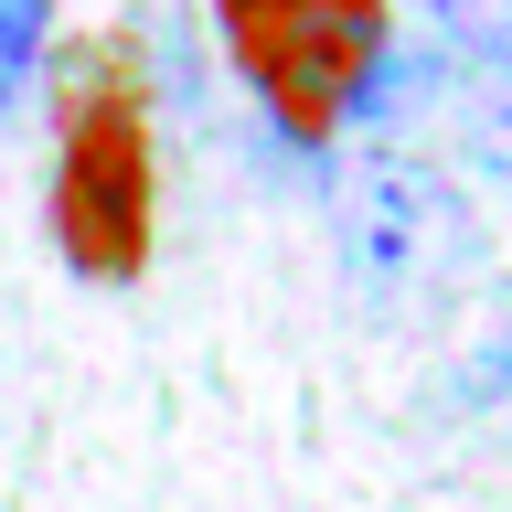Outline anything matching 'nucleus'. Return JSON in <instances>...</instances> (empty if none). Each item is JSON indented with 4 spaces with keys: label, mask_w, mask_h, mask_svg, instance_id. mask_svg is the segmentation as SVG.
<instances>
[{
    "label": "nucleus",
    "mask_w": 512,
    "mask_h": 512,
    "mask_svg": "<svg viewBox=\"0 0 512 512\" xmlns=\"http://www.w3.org/2000/svg\"><path fill=\"white\" fill-rule=\"evenodd\" d=\"M224 54L267 96L288 139H331V128L374 96L384 64V0H214Z\"/></svg>",
    "instance_id": "nucleus-2"
},
{
    "label": "nucleus",
    "mask_w": 512,
    "mask_h": 512,
    "mask_svg": "<svg viewBox=\"0 0 512 512\" xmlns=\"http://www.w3.org/2000/svg\"><path fill=\"white\" fill-rule=\"evenodd\" d=\"M43 11H54V0H0V107L22 96L32 54H43Z\"/></svg>",
    "instance_id": "nucleus-6"
},
{
    "label": "nucleus",
    "mask_w": 512,
    "mask_h": 512,
    "mask_svg": "<svg viewBox=\"0 0 512 512\" xmlns=\"http://www.w3.org/2000/svg\"><path fill=\"white\" fill-rule=\"evenodd\" d=\"M54 235L75 278H139V256H150V128L118 86L75 96V118H64Z\"/></svg>",
    "instance_id": "nucleus-3"
},
{
    "label": "nucleus",
    "mask_w": 512,
    "mask_h": 512,
    "mask_svg": "<svg viewBox=\"0 0 512 512\" xmlns=\"http://www.w3.org/2000/svg\"><path fill=\"white\" fill-rule=\"evenodd\" d=\"M459 150L512 182V54H470L459 64Z\"/></svg>",
    "instance_id": "nucleus-4"
},
{
    "label": "nucleus",
    "mask_w": 512,
    "mask_h": 512,
    "mask_svg": "<svg viewBox=\"0 0 512 512\" xmlns=\"http://www.w3.org/2000/svg\"><path fill=\"white\" fill-rule=\"evenodd\" d=\"M512 395V288L491 299V320L470 331V363H459V406H502Z\"/></svg>",
    "instance_id": "nucleus-5"
},
{
    "label": "nucleus",
    "mask_w": 512,
    "mask_h": 512,
    "mask_svg": "<svg viewBox=\"0 0 512 512\" xmlns=\"http://www.w3.org/2000/svg\"><path fill=\"white\" fill-rule=\"evenodd\" d=\"M480 267V224L438 160L416 150H363L342 171V278L374 320L448 310V288Z\"/></svg>",
    "instance_id": "nucleus-1"
},
{
    "label": "nucleus",
    "mask_w": 512,
    "mask_h": 512,
    "mask_svg": "<svg viewBox=\"0 0 512 512\" xmlns=\"http://www.w3.org/2000/svg\"><path fill=\"white\" fill-rule=\"evenodd\" d=\"M438 22L470 43V54H512V0H438Z\"/></svg>",
    "instance_id": "nucleus-7"
}]
</instances>
